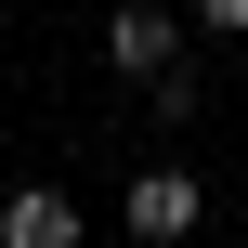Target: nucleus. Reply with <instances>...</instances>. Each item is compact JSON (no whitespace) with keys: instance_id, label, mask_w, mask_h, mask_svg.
Segmentation results:
<instances>
[{"instance_id":"3","label":"nucleus","mask_w":248,"mask_h":248,"mask_svg":"<svg viewBox=\"0 0 248 248\" xmlns=\"http://www.w3.org/2000/svg\"><path fill=\"white\" fill-rule=\"evenodd\" d=\"M0 248H78V196H65V183L0 196Z\"/></svg>"},{"instance_id":"2","label":"nucleus","mask_w":248,"mask_h":248,"mask_svg":"<svg viewBox=\"0 0 248 248\" xmlns=\"http://www.w3.org/2000/svg\"><path fill=\"white\" fill-rule=\"evenodd\" d=\"M170 52H183V39H170L157 0H118V13H105V65H118V78H157Z\"/></svg>"},{"instance_id":"1","label":"nucleus","mask_w":248,"mask_h":248,"mask_svg":"<svg viewBox=\"0 0 248 248\" xmlns=\"http://www.w3.org/2000/svg\"><path fill=\"white\" fill-rule=\"evenodd\" d=\"M118 222H131L144 248H170V235H196V222H209V183H196L183 157H170V170H131V209H118Z\"/></svg>"},{"instance_id":"4","label":"nucleus","mask_w":248,"mask_h":248,"mask_svg":"<svg viewBox=\"0 0 248 248\" xmlns=\"http://www.w3.org/2000/svg\"><path fill=\"white\" fill-rule=\"evenodd\" d=\"M196 26H222V39H248V0H183Z\"/></svg>"}]
</instances>
